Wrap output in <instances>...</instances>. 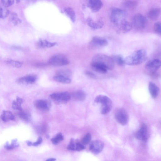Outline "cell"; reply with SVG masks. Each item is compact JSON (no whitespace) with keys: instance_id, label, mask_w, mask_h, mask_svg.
Listing matches in <instances>:
<instances>
[{"instance_id":"cell-29","label":"cell","mask_w":161,"mask_h":161,"mask_svg":"<svg viewBox=\"0 0 161 161\" xmlns=\"http://www.w3.org/2000/svg\"><path fill=\"white\" fill-rule=\"evenodd\" d=\"M10 19L14 25H18L21 23V20L18 17L17 14L15 13L11 14Z\"/></svg>"},{"instance_id":"cell-41","label":"cell","mask_w":161,"mask_h":161,"mask_svg":"<svg viewBox=\"0 0 161 161\" xmlns=\"http://www.w3.org/2000/svg\"><path fill=\"white\" fill-rule=\"evenodd\" d=\"M17 146L16 142L14 141L11 145H6L5 146V147L7 150H10L14 149Z\"/></svg>"},{"instance_id":"cell-42","label":"cell","mask_w":161,"mask_h":161,"mask_svg":"<svg viewBox=\"0 0 161 161\" xmlns=\"http://www.w3.org/2000/svg\"><path fill=\"white\" fill-rule=\"evenodd\" d=\"M42 142V139L41 137H39L37 141L34 142L32 143V146H36L40 144Z\"/></svg>"},{"instance_id":"cell-46","label":"cell","mask_w":161,"mask_h":161,"mask_svg":"<svg viewBox=\"0 0 161 161\" xmlns=\"http://www.w3.org/2000/svg\"><path fill=\"white\" fill-rule=\"evenodd\" d=\"M22 0H16L17 3H19Z\"/></svg>"},{"instance_id":"cell-22","label":"cell","mask_w":161,"mask_h":161,"mask_svg":"<svg viewBox=\"0 0 161 161\" xmlns=\"http://www.w3.org/2000/svg\"><path fill=\"white\" fill-rule=\"evenodd\" d=\"M72 97L75 100L79 101H83L86 98V95L84 92L79 90L73 93Z\"/></svg>"},{"instance_id":"cell-32","label":"cell","mask_w":161,"mask_h":161,"mask_svg":"<svg viewBox=\"0 0 161 161\" xmlns=\"http://www.w3.org/2000/svg\"><path fill=\"white\" fill-rule=\"evenodd\" d=\"M124 5L127 8H133L136 5V3L134 1L127 0L124 2Z\"/></svg>"},{"instance_id":"cell-21","label":"cell","mask_w":161,"mask_h":161,"mask_svg":"<svg viewBox=\"0 0 161 161\" xmlns=\"http://www.w3.org/2000/svg\"><path fill=\"white\" fill-rule=\"evenodd\" d=\"M1 119L4 122H6L9 120H14L15 117L13 114L10 111L5 110L1 115Z\"/></svg>"},{"instance_id":"cell-16","label":"cell","mask_w":161,"mask_h":161,"mask_svg":"<svg viewBox=\"0 0 161 161\" xmlns=\"http://www.w3.org/2000/svg\"><path fill=\"white\" fill-rule=\"evenodd\" d=\"M88 25L93 29H98L102 28L103 26L104 23L102 19H100L95 21L91 18H88L87 20Z\"/></svg>"},{"instance_id":"cell-40","label":"cell","mask_w":161,"mask_h":161,"mask_svg":"<svg viewBox=\"0 0 161 161\" xmlns=\"http://www.w3.org/2000/svg\"><path fill=\"white\" fill-rule=\"evenodd\" d=\"M85 74L87 76L90 78L93 79H95L97 78L96 75L91 71L86 70L85 71Z\"/></svg>"},{"instance_id":"cell-44","label":"cell","mask_w":161,"mask_h":161,"mask_svg":"<svg viewBox=\"0 0 161 161\" xmlns=\"http://www.w3.org/2000/svg\"><path fill=\"white\" fill-rule=\"evenodd\" d=\"M12 47L13 48L15 49H20L21 48L19 46H12Z\"/></svg>"},{"instance_id":"cell-10","label":"cell","mask_w":161,"mask_h":161,"mask_svg":"<svg viewBox=\"0 0 161 161\" xmlns=\"http://www.w3.org/2000/svg\"><path fill=\"white\" fill-rule=\"evenodd\" d=\"M160 66V60L158 59L154 58L149 60L146 64L145 68L153 76L155 75L156 72Z\"/></svg>"},{"instance_id":"cell-26","label":"cell","mask_w":161,"mask_h":161,"mask_svg":"<svg viewBox=\"0 0 161 161\" xmlns=\"http://www.w3.org/2000/svg\"><path fill=\"white\" fill-rule=\"evenodd\" d=\"M66 14L69 18L72 21L75 22V14L74 10L71 8L68 7L64 9Z\"/></svg>"},{"instance_id":"cell-36","label":"cell","mask_w":161,"mask_h":161,"mask_svg":"<svg viewBox=\"0 0 161 161\" xmlns=\"http://www.w3.org/2000/svg\"><path fill=\"white\" fill-rule=\"evenodd\" d=\"M91 139V135L90 133H87L83 138L82 142L83 144L86 145L89 143Z\"/></svg>"},{"instance_id":"cell-6","label":"cell","mask_w":161,"mask_h":161,"mask_svg":"<svg viewBox=\"0 0 161 161\" xmlns=\"http://www.w3.org/2000/svg\"><path fill=\"white\" fill-rule=\"evenodd\" d=\"M49 63L54 66H62L68 64L69 61L66 57L62 54L54 55L49 59Z\"/></svg>"},{"instance_id":"cell-28","label":"cell","mask_w":161,"mask_h":161,"mask_svg":"<svg viewBox=\"0 0 161 161\" xmlns=\"http://www.w3.org/2000/svg\"><path fill=\"white\" fill-rule=\"evenodd\" d=\"M9 14V11L7 7L2 4H0V18L4 19Z\"/></svg>"},{"instance_id":"cell-3","label":"cell","mask_w":161,"mask_h":161,"mask_svg":"<svg viewBox=\"0 0 161 161\" xmlns=\"http://www.w3.org/2000/svg\"><path fill=\"white\" fill-rule=\"evenodd\" d=\"M94 102L101 104L100 112L101 114H106L111 110L112 107V102L111 99L107 96L99 95L95 98Z\"/></svg>"},{"instance_id":"cell-43","label":"cell","mask_w":161,"mask_h":161,"mask_svg":"<svg viewBox=\"0 0 161 161\" xmlns=\"http://www.w3.org/2000/svg\"><path fill=\"white\" fill-rule=\"evenodd\" d=\"M56 159L54 158H48L46 160L47 161H54L56 160Z\"/></svg>"},{"instance_id":"cell-20","label":"cell","mask_w":161,"mask_h":161,"mask_svg":"<svg viewBox=\"0 0 161 161\" xmlns=\"http://www.w3.org/2000/svg\"><path fill=\"white\" fill-rule=\"evenodd\" d=\"M160 12L159 8H154L151 9L148 13L147 17L152 20H156L158 17Z\"/></svg>"},{"instance_id":"cell-12","label":"cell","mask_w":161,"mask_h":161,"mask_svg":"<svg viewBox=\"0 0 161 161\" xmlns=\"http://www.w3.org/2000/svg\"><path fill=\"white\" fill-rule=\"evenodd\" d=\"M104 146V143L101 141L96 140L92 141L89 146L90 151L93 154H97L103 150Z\"/></svg>"},{"instance_id":"cell-33","label":"cell","mask_w":161,"mask_h":161,"mask_svg":"<svg viewBox=\"0 0 161 161\" xmlns=\"http://www.w3.org/2000/svg\"><path fill=\"white\" fill-rule=\"evenodd\" d=\"M7 62L10 65L15 68H20L22 65V64L21 62L12 60H9L7 61Z\"/></svg>"},{"instance_id":"cell-27","label":"cell","mask_w":161,"mask_h":161,"mask_svg":"<svg viewBox=\"0 0 161 161\" xmlns=\"http://www.w3.org/2000/svg\"><path fill=\"white\" fill-rule=\"evenodd\" d=\"M23 102V100L22 98L19 97H17L16 100L13 102L12 103V107L14 109L19 111L22 110L21 104Z\"/></svg>"},{"instance_id":"cell-23","label":"cell","mask_w":161,"mask_h":161,"mask_svg":"<svg viewBox=\"0 0 161 161\" xmlns=\"http://www.w3.org/2000/svg\"><path fill=\"white\" fill-rule=\"evenodd\" d=\"M53 78L55 81L63 84H68L71 81L69 78L61 75H57L54 76Z\"/></svg>"},{"instance_id":"cell-37","label":"cell","mask_w":161,"mask_h":161,"mask_svg":"<svg viewBox=\"0 0 161 161\" xmlns=\"http://www.w3.org/2000/svg\"><path fill=\"white\" fill-rule=\"evenodd\" d=\"M18 114L19 117L24 120H28L29 119V115L23 111L22 110L20 111Z\"/></svg>"},{"instance_id":"cell-34","label":"cell","mask_w":161,"mask_h":161,"mask_svg":"<svg viewBox=\"0 0 161 161\" xmlns=\"http://www.w3.org/2000/svg\"><path fill=\"white\" fill-rule=\"evenodd\" d=\"M154 30L157 34L160 35L161 34V24L160 22L156 23L154 26Z\"/></svg>"},{"instance_id":"cell-13","label":"cell","mask_w":161,"mask_h":161,"mask_svg":"<svg viewBox=\"0 0 161 161\" xmlns=\"http://www.w3.org/2000/svg\"><path fill=\"white\" fill-rule=\"evenodd\" d=\"M136 137L140 140L147 141L148 138L147 128L145 124H142L140 129L135 134Z\"/></svg>"},{"instance_id":"cell-15","label":"cell","mask_w":161,"mask_h":161,"mask_svg":"<svg viewBox=\"0 0 161 161\" xmlns=\"http://www.w3.org/2000/svg\"><path fill=\"white\" fill-rule=\"evenodd\" d=\"M35 105L38 109L47 111L49 110L50 108V103L47 100L41 99L36 101L35 103Z\"/></svg>"},{"instance_id":"cell-25","label":"cell","mask_w":161,"mask_h":161,"mask_svg":"<svg viewBox=\"0 0 161 161\" xmlns=\"http://www.w3.org/2000/svg\"><path fill=\"white\" fill-rule=\"evenodd\" d=\"M112 58L113 59L114 63H116L119 66H123L125 64L124 59L123 57L120 55H115L112 56Z\"/></svg>"},{"instance_id":"cell-31","label":"cell","mask_w":161,"mask_h":161,"mask_svg":"<svg viewBox=\"0 0 161 161\" xmlns=\"http://www.w3.org/2000/svg\"><path fill=\"white\" fill-rule=\"evenodd\" d=\"M64 137L61 133H57L55 136L51 139V141L54 145L57 144L60 141L64 139Z\"/></svg>"},{"instance_id":"cell-45","label":"cell","mask_w":161,"mask_h":161,"mask_svg":"<svg viewBox=\"0 0 161 161\" xmlns=\"http://www.w3.org/2000/svg\"><path fill=\"white\" fill-rule=\"evenodd\" d=\"M32 142L29 141H27V143L28 146H32Z\"/></svg>"},{"instance_id":"cell-2","label":"cell","mask_w":161,"mask_h":161,"mask_svg":"<svg viewBox=\"0 0 161 161\" xmlns=\"http://www.w3.org/2000/svg\"><path fill=\"white\" fill-rule=\"evenodd\" d=\"M91 64L100 65L110 70L114 69L115 64L112 57L102 53L96 54L92 58Z\"/></svg>"},{"instance_id":"cell-1","label":"cell","mask_w":161,"mask_h":161,"mask_svg":"<svg viewBox=\"0 0 161 161\" xmlns=\"http://www.w3.org/2000/svg\"><path fill=\"white\" fill-rule=\"evenodd\" d=\"M147 57V53L143 49L136 50L124 59L125 64L130 66L136 65L142 63Z\"/></svg>"},{"instance_id":"cell-47","label":"cell","mask_w":161,"mask_h":161,"mask_svg":"<svg viewBox=\"0 0 161 161\" xmlns=\"http://www.w3.org/2000/svg\"><path fill=\"white\" fill-rule=\"evenodd\" d=\"M46 137L47 138H48L49 137V136L48 135H47V136H46Z\"/></svg>"},{"instance_id":"cell-17","label":"cell","mask_w":161,"mask_h":161,"mask_svg":"<svg viewBox=\"0 0 161 161\" xmlns=\"http://www.w3.org/2000/svg\"><path fill=\"white\" fill-rule=\"evenodd\" d=\"M36 76L30 75L20 78L18 80L17 82L19 83L32 84L36 81Z\"/></svg>"},{"instance_id":"cell-19","label":"cell","mask_w":161,"mask_h":161,"mask_svg":"<svg viewBox=\"0 0 161 161\" xmlns=\"http://www.w3.org/2000/svg\"><path fill=\"white\" fill-rule=\"evenodd\" d=\"M148 90L152 97L155 98L157 97L159 93V89L154 83L152 82L149 83Z\"/></svg>"},{"instance_id":"cell-35","label":"cell","mask_w":161,"mask_h":161,"mask_svg":"<svg viewBox=\"0 0 161 161\" xmlns=\"http://www.w3.org/2000/svg\"><path fill=\"white\" fill-rule=\"evenodd\" d=\"M76 142V141H75L73 138H71L69 143L67 146V149L70 150H75Z\"/></svg>"},{"instance_id":"cell-11","label":"cell","mask_w":161,"mask_h":161,"mask_svg":"<svg viewBox=\"0 0 161 161\" xmlns=\"http://www.w3.org/2000/svg\"><path fill=\"white\" fill-rule=\"evenodd\" d=\"M117 31L120 33H125L130 31L132 28L131 23L125 19L115 26Z\"/></svg>"},{"instance_id":"cell-4","label":"cell","mask_w":161,"mask_h":161,"mask_svg":"<svg viewBox=\"0 0 161 161\" xmlns=\"http://www.w3.org/2000/svg\"><path fill=\"white\" fill-rule=\"evenodd\" d=\"M126 15V12L123 9L116 8H112L110 9V20L114 26L122 20L125 19Z\"/></svg>"},{"instance_id":"cell-39","label":"cell","mask_w":161,"mask_h":161,"mask_svg":"<svg viewBox=\"0 0 161 161\" xmlns=\"http://www.w3.org/2000/svg\"><path fill=\"white\" fill-rule=\"evenodd\" d=\"M85 148V147L82 143L76 141L75 150L80 151Z\"/></svg>"},{"instance_id":"cell-18","label":"cell","mask_w":161,"mask_h":161,"mask_svg":"<svg viewBox=\"0 0 161 161\" xmlns=\"http://www.w3.org/2000/svg\"><path fill=\"white\" fill-rule=\"evenodd\" d=\"M57 43L51 42L46 40L39 39L36 43V47L39 48H49L56 45Z\"/></svg>"},{"instance_id":"cell-30","label":"cell","mask_w":161,"mask_h":161,"mask_svg":"<svg viewBox=\"0 0 161 161\" xmlns=\"http://www.w3.org/2000/svg\"><path fill=\"white\" fill-rule=\"evenodd\" d=\"M57 75H61L69 78L72 75L71 71L68 69H62L56 71Z\"/></svg>"},{"instance_id":"cell-24","label":"cell","mask_w":161,"mask_h":161,"mask_svg":"<svg viewBox=\"0 0 161 161\" xmlns=\"http://www.w3.org/2000/svg\"><path fill=\"white\" fill-rule=\"evenodd\" d=\"M92 69L94 71L101 74H106L108 72V70L103 67L100 65L91 64Z\"/></svg>"},{"instance_id":"cell-5","label":"cell","mask_w":161,"mask_h":161,"mask_svg":"<svg viewBox=\"0 0 161 161\" xmlns=\"http://www.w3.org/2000/svg\"><path fill=\"white\" fill-rule=\"evenodd\" d=\"M108 44V41L106 38L96 36L92 37L89 42L88 47L89 49L95 50L103 48Z\"/></svg>"},{"instance_id":"cell-8","label":"cell","mask_w":161,"mask_h":161,"mask_svg":"<svg viewBox=\"0 0 161 161\" xmlns=\"http://www.w3.org/2000/svg\"><path fill=\"white\" fill-rule=\"evenodd\" d=\"M114 117L116 121L120 124L124 125L128 123L129 116L128 112L123 108L117 109L114 113Z\"/></svg>"},{"instance_id":"cell-38","label":"cell","mask_w":161,"mask_h":161,"mask_svg":"<svg viewBox=\"0 0 161 161\" xmlns=\"http://www.w3.org/2000/svg\"><path fill=\"white\" fill-rule=\"evenodd\" d=\"M2 4L4 6L8 7L12 5L14 3V0H1Z\"/></svg>"},{"instance_id":"cell-7","label":"cell","mask_w":161,"mask_h":161,"mask_svg":"<svg viewBox=\"0 0 161 161\" xmlns=\"http://www.w3.org/2000/svg\"><path fill=\"white\" fill-rule=\"evenodd\" d=\"M50 97L55 103L58 104L65 103L71 98L70 94L66 92L53 93Z\"/></svg>"},{"instance_id":"cell-9","label":"cell","mask_w":161,"mask_h":161,"mask_svg":"<svg viewBox=\"0 0 161 161\" xmlns=\"http://www.w3.org/2000/svg\"><path fill=\"white\" fill-rule=\"evenodd\" d=\"M147 20L145 17L141 14L135 15L133 18L132 25L136 29H144L147 24Z\"/></svg>"},{"instance_id":"cell-14","label":"cell","mask_w":161,"mask_h":161,"mask_svg":"<svg viewBox=\"0 0 161 161\" xmlns=\"http://www.w3.org/2000/svg\"><path fill=\"white\" fill-rule=\"evenodd\" d=\"M88 7L94 12H98L103 6L101 0H86Z\"/></svg>"}]
</instances>
